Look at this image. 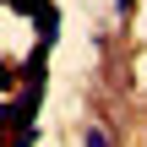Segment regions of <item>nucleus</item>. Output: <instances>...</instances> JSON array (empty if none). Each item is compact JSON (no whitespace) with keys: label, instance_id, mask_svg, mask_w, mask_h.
Returning <instances> with one entry per match:
<instances>
[{"label":"nucleus","instance_id":"4","mask_svg":"<svg viewBox=\"0 0 147 147\" xmlns=\"http://www.w3.org/2000/svg\"><path fill=\"white\" fill-rule=\"evenodd\" d=\"M82 142H93V147H104V142H109V131H104V125H87V131H82Z\"/></svg>","mask_w":147,"mask_h":147},{"label":"nucleus","instance_id":"3","mask_svg":"<svg viewBox=\"0 0 147 147\" xmlns=\"http://www.w3.org/2000/svg\"><path fill=\"white\" fill-rule=\"evenodd\" d=\"M16 131V104H0V136Z\"/></svg>","mask_w":147,"mask_h":147},{"label":"nucleus","instance_id":"5","mask_svg":"<svg viewBox=\"0 0 147 147\" xmlns=\"http://www.w3.org/2000/svg\"><path fill=\"white\" fill-rule=\"evenodd\" d=\"M115 5H131V0H115Z\"/></svg>","mask_w":147,"mask_h":147},{"label":"nucleus","instance_id":"2","mask_svg":"<svg viewBox=\"0 0 147 147\" xmlns=\"http://www.w3.org/2000/svg\"><path fill=\"white\" fill-rule=\"evenodd\" d=\"M22 82V65H11V60H0V93H11Z\"/></svg>","mask_w":147,"mask_h":147},{"label":"nucleus","instance_id":"1","mask_svg":"<svg viewBox=\"0 0 147 147\" xmlns=\"http://www.w3.org/2000/svg\"><path fill=\"white\" fill-rule=\"evenodd\" d=\"M33 27H38V38H44V44H55V38H60V5H55V0H44V5L33 11Z\"/></svg>","mask_w":147,"mask_h":147}]
</instances>
